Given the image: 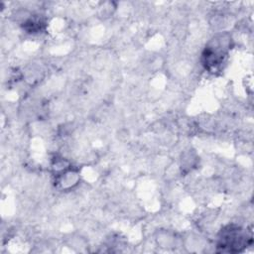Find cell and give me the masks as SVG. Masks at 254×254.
I'll use <instances>...</instances> for the list:
<instances>
[{
    "instance_id": "obj_2",
    "label": "cell",
    "mask_w": 254,
    "mask_h": 254,
    "mask_svg": "<svg viewBox=\"0 0 254 254\" xmlns=\"http://www.w3.org/2000/svg\"><path fill=\"white\" fill-rule=\"evenodd\" d=\"M230 42L231 39L227 34H219L209 41L201 55L202 64L207 70L214 71L224 63L230 49Z\"/></svg>"
},
{
    "instance_id": "obj_1",
    "label": "cell",
    "mask_w": 254,
    "mask_h": 254,
    "mask_svg": "<svg viewBox=\"0 0 254 254\" xmlns=\"http://www.w3.org/2000/svg\"><path fill=\"white\" fill-rule=\"evenodd\" d=\"M252 243V232L237 224H228L221 228L216 247L220 252L237 253Z\"/></svg>"
},
{
    "instance_id": "obj_3",
    "label": "cell",
    "mask_w": 254,
    "mask_h": 254,
    "mask_svg": "<svg viewBox=\"0 0 254 254\" xmlns=\"http://www.w3.org/2000/svg\"><path fill=\"white\" fill-rule=\"evenodd\" d=\"M80 180L79 172L71 165L55 175V187L61 190H69L75 188Z\"/></svg>"
}]
</instances>
